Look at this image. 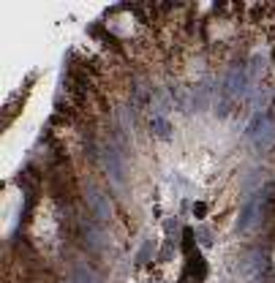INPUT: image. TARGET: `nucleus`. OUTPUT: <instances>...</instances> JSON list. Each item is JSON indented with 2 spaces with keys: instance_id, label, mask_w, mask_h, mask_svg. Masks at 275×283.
Returning a JSON list of instances; mask_svg holds the SVG:
<instances>
[{
  "instance_id": "1",
  "label": "nucleus",
  "mask_w": 275,
  "mask_h": 283,
  "mask_svg": "<svg viewBox=\"0 0 275 283\" xmlns=\"http://www.w3.org/2000/svg\"><path fill=\"white\" fill-rule=\"evenodd\" d=\"M194 212H196L199 218H202V215H204V204H196V207H194Z\"/></svg>"
},
{
  "instance_id": "2",
  "label": "nucleus",
  "mask_w": 275,
  "mask_h": 283,
  "mask_svg": "<svg viewBox=\"0 0 275 283\" xmlns=\"http://www.w3.org/2000/svg\"><path fill=\"white\" fill-rule=\"evenodd\" d=\"M183 283H196V281H191V278H183Z\"/></svg>"
}]
</instances>
